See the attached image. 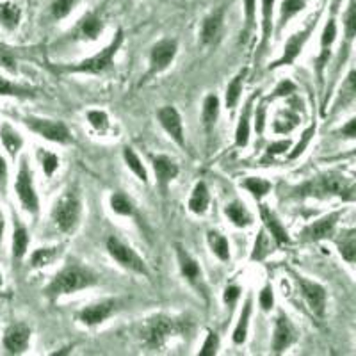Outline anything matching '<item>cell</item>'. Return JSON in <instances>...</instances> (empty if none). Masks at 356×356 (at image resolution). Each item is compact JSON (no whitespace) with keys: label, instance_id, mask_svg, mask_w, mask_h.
<instances>
[{"label":"cell","instance_id":"4","mask_svg":"<svg viewBox=\"0 0 356 356\" xmlns=\"http://www.w3.org/2000/svg\"><path fill=\"white\" fill-rule=\"evenodd\" d=\"M307 195H337L348 200H355V187L348 178L337 173H326L317 177L314 182L303 187Z\"/></svg>","mask_w":356,"mask_h":356},{"label":"cell","instance_id":"20","mask_svg":"<svg viewBox=\"0 0 356 356\" xmlns=\"http://www.w3.org/2000/svg\"><path fill=\"white\" fill-rule=\"evenodd\" d=\"M177 255H178V264H180V271H182V275L186 276L189 282H193V284L198 282V280L202 278V269H200L198 262H196V260L180 246L177 248Z\"/></svg>","mask_w":356,"mask_h":356},{"label":"cell","instance_id":"44","mask_svg":"<svg viewBox=\"0 0 356 356\" xmlns=\"http://www.w3.org/2000/svg\"><path fill=\"white\" fill-rule=\"evenodd\" d=\"M88 120H89V123L93 125V129L102 130V132H104V130L107 129V125H109L107 114L102 113V111H89Z\"/></svg>","mask_w":356,"mask_h":356},{"label":"cell","instance_id":"34","mask_svg":"<svg viewBox=\"0 0 356 356\" xmlns=\"http://www.w3.org/2000/svg\"><path fill=\"white\" fill-rule=\"evenodd\" d=\"M241 186H243L244 189L250 191L251 195L255 196L257 200H260L262 196H266L267 193L271 191V184L267 182V180H264V178H257V177L246 178Z\"/></svg>","mask_w":356,"mask_h":356},{"label":"cell","instance_id":"51","mask_svg":"<svg viewBox=\"0 0 356 356\" xmlns=\"http://www.w3.org/2000/svg\"><path fill=\"white\" fill-rule=\"evenodd\" d=\"M244 4H246L248 29H250L253 25V20H255V0H244Z\"/></svg>","mask_w":356,"mask_h":356},{"label":"cell","instance_id":"7","mask_svg":"<svg viewBox=\"0 0 356 356\" xmlns=\"http://www.w3.org/2000/svg\"><path fill=\"white\" fill-rule=\"evenodd\" d=\"M17 193L25 211L31 212V214H38V211H40V200H38L36 191H34L33 175H31V170H29L27 159H22L20 162V170H18L17 177Z\"/></svg>","mask_w":356,"mask_h":356},{"label":"cell","instance_id":"32","mask_svg":"<svg viewBox=\"0 0 356 356\" xmlns=\"http://www.w3.org/2000/svg\"><path fill=\"white\" fill-rule=\"evenodd\" d=\"M59 255H61V250H59V248H41V250H36L33 253L31 264H33L34 267L50 266Z\"/></svg>","mask_w":356,"mask_h":356},{"label":"cell","instance_id":"41","mask_svg":"<svg viewBox=\"0 0 356 356\" xmlns=\"http://www.w3.org/2000/svg\"><path fill=\"white\" fill-rule=\"evenodd\" d=\"M271 251V241L267 239L266 232H260L259 235H257V241H255V248H253V255H251V259L253 260H262L264 257L267 255Z\"/></svg>","mask_w":356,"mask_h":356},{"label":"cell","instance_id":"17","mask_svg":"<svg viewBox=\"0 0 356 356\" xmlns=\"http://www.w3.org/2000/svg\"><path fill=\"white\" fill-rule=\"evenodd\" d=\"M260 216H262V221L266 225V228L271 232L273 239L276 241V244H287L289 241V234L287 230L284 228V225L278 221V218L275 216V212L271 209H267L266 205H260Z\"/></svg>","mask_w":356,"mask_h":356},{"label":"cell","instance_id":"45","mask_svg":"<svg viewBox=\"0 0 356 356\" xmlns=\"http://www.w3.org/2000/svg\"><path fill=\"white\" fill-rule=\"evenodd\" d=\"M0 66H4L9 72H17V61H15V56H13L11 50L4 44H0Z\"/></svg>","mask_w":356,"mask_h":356},{"label":"cell","instance_id":"39","mask_svg":"<svg viewBox=\"0 0 356 356\" xmlns=\"http://www.w3.org/2000/svg\"><path fill=\"white\" fill-rule=\"evenodd\" d=\"M111 209H113L116 214L122 216H130L134 212L132 202H130L125 195H122V193H114V195L111 196Z\"/></svg>","mask_w":356,"mask_h":356},{"label":"cell","instance_id":"46","mask_svg":"<svg viewBox=\"0 0 356 356\" xmlns=\"http://www.w3.org/2000/svg\"><path fill=\"white\" fill-rule=\"evenodd\" d=\"M218 348H219L218 335H216V333H209V335H207L205 344H203L202 351H200V356H214L216 353H218Z\"/></svg>","mask_w":356,"mask_h":356},{"label":"cell","instance_id":"14","mask_svg":"<svg viewBox=\"0 0 356 356\" xmlns=\"http://www.w3.org/2000/svg\"><path fill=\"white\" fill-rule=\"evenodd\" d=\"M340 212H333L330 216H324L323 219L319 221L312 222L301 232V239L303 241H321V239H326L330 235L333 234L335 230V225H337V219H339Z\"/></svg>","mask_w":356,"mask_h":356},{"label":"cell","instance_id":"50","mask_svg":"<svg viewBox=\"0 0 356 356\" xmlns=\"http://www.w3.org/2000/svg\"><path fill=\"white\" fill-rule=\"evenodd\" d=\"M289 146H291V141H280V143H275V145H271L269 148H267V154L269 155H276V154H284L285 150H289Z\"/></svg>","mask_w":356,"mask_h":356},{"label":"cell","instance_id":"35","mask_svg":"<svg viewBox=\"0 0 356 356\" xmlns=\"http://www.w3.org/2000/svg\"><path fill=\"white\" fill-rule=\"evenodd\" d=\"M244 75H246V72H241L239 75H237V77H235L234 81L228 84V88H227V107H230V109H234V107L237 106V102H239V98H241V93H243Z\"/></svg>","mask_w":356,"mask_h":356},{"label":"cell","instance_id":"18","mask_svg":"<svg viewBox=\"0 0 356 356\" xmlns=\"http://www.w3.org/2000/svg\"><path fill=\"white\" fill-rule=\"evenodd\" d=\"M222 18H225V9H218L212 15L205 18L202 27V41L203 43H212L214 40H218L219 33L222 29Z\"/></svg>","mask_w":356,"mask_h":356},{"label":"cell","instance_id":"33","mask_svg":"<svg viewBox=\"0 0 356 356\" xmlns=\"http://www.w3.org/2000/svg\"><path fill=\"white\" fill-rule=\"evenodd\" d=\"M339 251L340 255L344 257L349 264L355 262L356 259V235L355 230H349L348 234L342 235V239L339 241Z\"/></svg>","mask_w":356,"mask_h":356},{"label":"cell","instance_id":"6","mask_svg":"<svg viewBox=\"0 0 356 356\" xmlns=\"http://www.w3.org/2000/svg\"><path fill=\"white\" fill-rule=\"evenodd\" d=\"M107 250H109L111 257H113L116 262L122 264L123 267L130 269L134 273H139V275H148V267H146L145 260L136 253L130 246H127L125 243H122L116 237H109L107 239Z\"/></svg>","mask_w":356,"mask_h":356},{"label":"cell","instance_id":"13","mask_svg":"<svg viewBox=\"0 0 356 356\" xmlns=\"http://www.w3.org/2000/svg\"><path fill=\"white\" fill-rule=\"evenodd\" d=\"M157 116L162 129L170 134L171 139L177 141L180 146H184V125H182V118H180L178 111L175 109V107L166 106V107H162V109H159Z\"/></svg>","mask_w":356,"mask_h":356},{"label":"cell","instance_id":"8","mask_svg":"<svg viewBox=\"0 0 356 356\" xmlns=\"http://www.w3.org/2000/svg\"><path fill=\"white\" fill-rule=\"evenodd\" d=\"M25 125L33 132L40 134L41 138L49 139L54 143H68L72 139L68 127L61 122H52V120H41V118H27Z\"/></svg>","mask_w":356,"mask_h":356},{"label":"cell","instance_id":"10","mask_svg":"<svg viewBox=\"0 0 356 356\" xmlns=\"http://www.w3.org/2000/svg\"><path fill=\"white\" fill-rule=\"evenodd\" d=\"M177 56V41L175 40H162L157 44H154L150 54V72L159 73L166 70L171 65V61Z\"/></svg>","mask_w":356,"mask_h":356},{"label":"cell","instance_id":"24","mask_svg":"<svg viewBox=\"0 0 356 356\" xmlns=\"http://www.w3.org/2000/svg\"><path fill=\"white\" fill-rule=\"evenodd\" d=\"M225 214L228 216V219H230L232 222H234L235 227H250L251 222H253V218H251V214L248 212L246 207L243 205V203H230V205H227V209H225Z\"/></svg>","mask_w":356,"mask_h":356},{"label":"cell","instance_id":"1","mask_svg":"<svg viewBox=\"0 0 356 356\" xmlns=\"http://www.w3.org/2000/svg\"><path fill=\"white\" fill-rule=\"evenodd\" d=\"M95 284H97V275L91 269L79 266V264H70L61 273H57L56 278L50 282V285L47 287V294L56 300L59 296L72 294V292L82 291Z\"/></svg>","mask_w":356,"mask_h":356},{"label":"cell","instance_id":"2","mask_svg":"<svg viewBox=\"0 0 356 356\" xmlns=\"http://www.w3.org/2000/svg\"><path fill=\"white\" fill-rule=\"evenodd\" d=\"M189 323L184 319H175V317L168 316H157L154 319L148 321L145 328V339L146 344L152 348H162L166 344V340L170 337L178 335V333L187 332Z\"/></svg>","mask_w":356,"mask_h":356},{"label":"cell","instance_id":"48","mask_svg":"<svg viewBox=\"0 0 356 356\" xmlns=\"http://www.w3.org/2000/svg\"><path fill=\"white\" fill-rule=\"evenodd\" d=\"M316 132V125H312L310 129L307 130V132L303 134V139H301V143L298 146H296V150L294 152H291V155H289V157L291 159H294V157H298V155L300 154H303V150H305V146L308 145V141H310V138H312V134Z\"/></svg>","mask_w":356,"mask_h":356},{"label":"cell","instance_id":"53","mask_svg":"<svg viewBox=\"0 0 356 356\" xmlns=\"http://www.w3.org/2000/svg\"><path fill=\"white\" fill-rule=\"evenodd\" d=\"M294 89H296V86L292 84V82L285 81V82H282V84L278 86V89H276L275 93L278 95V97H280V95H287V93H291V91H294Z\"/></svg>","mask_w":356,"mask_h":356},{"label":"cell","instance_id":"5","mask_svg":"<svg viewBox=\"0 0 356 356\" xmlns=\"http://www.w3.org/2000/svg\"><path fill=\"white\" fill-rule=\"evenodd\" d=\"M79 218H81V202L73 193H66L52 209V219L57 228L63 232H70L77 227Z\"/></svg>","mask_w":356,"mask_h":356},{"label":"cell","instance_id":"37","mask_svg":"<svg viewBox=\"0 0 356 356\" xmlns=\"http://www.w3.org/2000/svg\"><path fill=\"white\" fill-rule=\"evenodd\" d=\"M301 9H305V0H284L282 13H280V27H284L296 13H300Z\"/></svg>","mask_w":356,"mask_h":356},{"label":"cell","instance_id":"29","mask_svg":"<svg viewBox=\"0 0 356 356\" xmlns=\"http://www.w3.org/2000/svg\"><path fill=\"white\" fill-rule=\"evenodd\" d=\"M250 113H251V100L246 104V109L241 114L239 125L235 130V143L237 146H246L248 139H250Z\"/></svg>","mask_w":356,"mask_h":356},{"label":"cell","instance_id":"30","mask_svg":"<svg viewBox=\"0 0 356 356\" xmlns=\"http://www.w3.org/2000/svg\"><path fill=\"white\" fill-rule=\"evenodd\" d=\"M22 18V11L17 4H11V2H6V4H0V22L6 25L8 29H15L18 25Z\"/></svg>","mask_w":356,"mask_h":356},{"label":"cell","instance_id":"38","mask_svg":"<svg viewBox=\"0 0 356 356\" xmlns=\"http://www.w3.org/2000/svg\"><path fill=\"white\" fill-rule=\"evenodd\" d=\"M123 157H125L127 166H129L134 173L138 175L143 182H148V175H146L145 166L141 164V161H139V157L136 155V152H134L132 148H125V152H123Z\"/></svg>","mask_w":356,"mask_h":356},{"label":"cell","instance_id":"47","mask_svg":"<svg viewBox=\"0 0 356 356\" xmlns=\"http://www.w3.org/2000/svg\"><path fill=\"white\" fill-rule=\"evenodd\" d=\"M273 305H275V296H273V287L271 285H266L260 292V307L262 310H271Z\"/></svg>","mask_w":356,"mask_h":356},{"label":"cell","instance_id":"9","mask_svg":"<svg viewBox=\"0 0 356 356\" xmlns=\"http://www.w3.org/2000/svg\"><path fill=\"white\" fill-rule=\"evenodd\" d=\"M298 285L301 289V296L310 307V310L316 314L317 317H324V310H326V291L323 285L310 282V280L300 276L298 278Z\"/></svg>","mask_w":356,"mask_h":356},{"label":"cell","instance_id":"26","mask_svg":"<svg viewBox=\"0 0 356 356\" xmlns=\"http://www.w3.org/2000/svg\"><path fill=\"white\" fill-rule=\"evenodd\" d=\"M207 239H209V246H211L212 253L219 260H222V262L230 260V244H228V241L221 234H218V232H209Z\"/></svg>","mask_w":356,"mask_h":356},{"label":"cell","instance_id":"54","mask_svg":"<svg viewBox=\"0 0 356 356\" xmlns=\"http://www.w3.org/2000/svg\"><path fill=\"white\" fill-rule=\"evenodd\" d=\"M264 113H266V107L260 106L259 116H257V130H259V132H262V129H264Z\"/></svg>","mask_w":356,"mask_h":356},{"label":"cell","instance_id":"16","mask_svg":"<svg viewBox=\"0 0 356 356\" xmlns=\"http://www.w3.org/2000/svg\"><path fill=\"white\" fill-rule=\"evenodd\" d=\"M296 339V330L291 324L287 316L280 314V317L276 319L275 326V339H273V349L275 353H282L285 348L292 344V340Z\"/></svg>","mask_w":356,"mask_h":356},{"label":"cell","instance_id":"56","mask_svg":"<svg viewBox=\"0 0 356 356\" xmlns=\"http://www.w3.org/2000/svg\"><path fill=\"white\" fill-rule=\"evenodd\" d=\"M2 235H4V216L0 212V241H2Z\"/></svg>","mask_w":356,"mask_h":356},{"label":"cell","instance_id":"43","mask_svg":"<svg viewBox=\"0 0 356 356\" xmlns=\"http://www.w3.org/2000/svg\"><path fill=\"white\" fill-rule=\"evenodd\" d=\"M38 155H40V161L43 162V170L44 173H47V177H52L54 171H56L57 166H59V159H57V155L44 150H40V154Z\"/></svg>","mask_w":356,"mask_h":356},{"label":"cell","instance_id":"27","mask_svg":"<svg viewBox=\"0 0 356 356\" xmlns=\"http://www.w3.org/2000/svg\"><path fill=\"white\" fill-rule=\"evenodd\" d=\"M250 316H251V296L246 300V303H244L243 312H241L239 323H237V326H235V332H234V342H235V344H243L244 340H246Z\"/></svg>","mask_w":356,"mask_h":356},{"label":"cell","instance_id":"31","mask_svg":"<svg viewBox=\"0 0 356 356\" xmlns=\"http://www.w3.org/2000/svg\"><path fill=\"white\" fill-rule=\"evenodd\" d=\"M335 36H337V25H335V20L332 18V20L326 24V27H324L323 40H321V49H323V54H321V59H319V73L321 70H323V63L326 61V56H330L328 49L332 47L333 41H335Z\"/></svg>","mask_w":356,"mask_h":356},{"label":"cell","instance_id":"49","mask_svg":"<svg viewBox=\"0 0 356 356\" xmlns=\"http://www.w3.org/2000/svg\"><path fill=\"white\" fill-rule=\"evenodd\" d=\"M241 296V289L235 287V285H230V287L225 289V303L232 305L235 303V300Z\"/></svg>","mask_w":356,"mask_h":356},{"label":"cell","instance_id":"12","mask_svg":"<svg viewBox=\"0 0 356 356\" xmlns=\"http://www.w3.org/2000/svg\"><path fill=\"white\" fill-rule=\"evenodd\" d=\"M316 29V22H312L310 25H308L305 31H301V33L294 34V36L291 38V40L287 41V44H285L284 49V56L280 57L278 61L273 65V68H276V66H284V65H292L294 63V59L301 54V50H303L305 43L308 41V38H310L312 31Z\"/></svg>","mask_w":356,"mask_h":356},{"label":"cell","instance_id":"21","mask_svg":"<svg viewBox=\"0 0 356 356\" xmlns=\"http://www.w3.org/2000/svg\"><path fill=\"white\" fill-rule=\"evenodd\" d=\"M0 139H2V145L6 146V150L9 152V155H11V157H15V155L18 154V150L22 148V145H24V141H22V138H20V134L13 129L9 123H4V125H2V129H0Z\"/></svg>","mask_w":356,"mask_h":356},{"label":"cell","instance_id":"25","mask_svg":"<svg viewBox=\"0 0 356 356\" xmlns=\"http://www.w3.org/2000/svg\"><path fill=\"white\" fill-rule=\"evenodd\" d=\"M29 248V234L24 227H22L18 219H15V232H13V257L15 259H22L25 255V251Z\"/></svg>","mask_w":356,"mask_h":356},{"label":"cell","instance_id":"28","mask_svg":"<svg viewBox=\"0 0 356 356\" xmlns=\"http://www.w3.org/2000/svg\"><path fill=\"white\" fill-rule=\"evenodd\" d=\"M219 116V98L216 97V95H209V97L205 98V102H203V125L207 127V129H211L212 125L216 123V120H218Z\"/></svg>","mask_w":356,"mask_h":356},{"label":"cell","instance_id":"19","mask_svg":"<svg viewBox=\"0 0 356 356\" xmlns=\"http://www.w3.org/2000/svg\"><path fill=\"white\" fill-rule=\"evenodd\" d=\"M154 171L157 175L159 182L162 187H166L168 182H171L173 178H177L178 166L166 155H157L154 159Z\"/></svg>","mask_w":356,"mask_h":356},{"label":"cell","instance_id":"55","mask_svg":"<svg viewBox=\"0 0 356 356\" xmlns=\"http://www.w3.org/2000/svg\"><path fill=\"white\" fill-rule=\"evenodd\" d=\"M342 132L348 134L349 138H355V120H351V122H349V125L346 127V129L342 130Z\"/></svg>","mask_w":356,"mask_h":356},{"label":"cell","instance_id":"11","mask_svg":"<svg viewBox=\"0 0 356 356\" xmlns=\"http://www.w3.org/2000/svg\"><path fill=\"white\" fill-rule=\"evenodd\" d=\"M29 340H31V330H29L27 324H11L4 335V348L11 355H20L27 349Z\"/></svg>","mask_w":356,"mask_h":356},{"label":"cell","instance_id":"42","mask_svg":"<svg viewBox=\"0 0 356 356\" xmlns=\"http://www.w3.org/2000/svg\"><path fill=\"white\" fill-rule=\"evenodd\" d=\"M75 4H77V0H54L52 4V15L54 18H65L68 17L70 13H72V9L75 8Z\"/></svg>","mask_w":356,"mask_h":356},{"label":"cell","instance_id":"36","mask_svg":"<svg viewBox=\"0 0 356 356\" xmlns=\"http://www.w3.org/2000/svg\"><path fill=\"white\" fill-rule=\"evenodd\" d=\"M273 6H275V0H262V47L267 43L273 33Z\"/></svg>","mask_w":356,"mask_h":356},{"label":"cell","instance_id":"3","mask_svg":"<svg viewBox=\"0 0 356 356\" xmlns=\"http://www.w3.org/2000/svg\"><path fill=\"white\" fill-rule=\"evenodd\" d=\"M123 43V31H118L114 40L111 41L109 47L98 52L97 56L84 59L82 63L75 66H65L61 68V72H70V73H104L106 70H109L113 66V59L116 56V52L120 50Z\"/></svg>","mask_w":356,"mask_h":356},{"label":"cell","instance_id":"52","mask_svg":"<svg viewBox=\"0 0 356 356\" xmlns=\"http://www.w3.org/2000/svg\"><path fill=\"white\" fill-rule=\"evenodd\" d=\"M6 184H8V164L2 157H0V187L6 191Z\"/></svg>","mask_w":356,"mask_h":356},{"label":"cell","instance_id":"57","mask_svg":"<svg viewBox=\"0 0 356 356\" xmlns=\"http://www.w3.org/2000/svg\"><path fill=\"white\" fill-rule=\"evenodd\" d=\"M0 285H2V275H0Z\"/></svg>","mask_w":356,"mask_h":356},{"label":"cell","instance_id":"22","mask_svg":"<svg viewBox=\"0 0 356 356\" xmlns=\"http://www.w3.org/2000/svg\"><path fill=\"white\" fill-rule=\"evenodd\" d=\"M102 22L100 18L95 15V13H89V15H86L84 18L81 20V24H79V34H81V38H84V40H97L98 36H100L102 33Z\"/></svg>","mask_w":356,"mask_h":356},{"label":"cell","instance_id":"40","mask_svg":"<svg viewBox=\"0 0 356 356\" xmlns=\"http://www.w3.org/2000/svg\"><path fill=\"white\" fill-rule=\"evenodd\" d=\"M0 95L2 97H31L33 93L27 88H24V86L13 84L8 79L0 77Z\"/></svg>","mask_w":356,"mask_h":356},{"label":"cell","instance_id":"23","mask_svg":"<svg viewBox=\"0 0 356 356\" xmlns=\"http://www.w3.org/2000/svg\"><path fill=\"white\" fill-rule=\"evenodd\" d=\"M209 202H211V196H209V189L203 182L196 184L195 191H193V195H191L189 200V209L191 212H195V214H203L207 211V207H209Z\"/></svg>","mask_w":356,"mask_h":356},{"label":"cell","instance_id":"15","mask_svg":"<svg viewBox=\"0 0 356 356\" xmlns=\"http://www.w3.org/2000/svg\"><path fill=\"white\" fill-rule=\"evenodd\" d=\"M114 310H116V301H102V303L91 305V307H86L84 310H81L79 319L88 326H95V324L104 323Z\"/></svg>","mask_w":356,"mask_h":356}]
</instances>
